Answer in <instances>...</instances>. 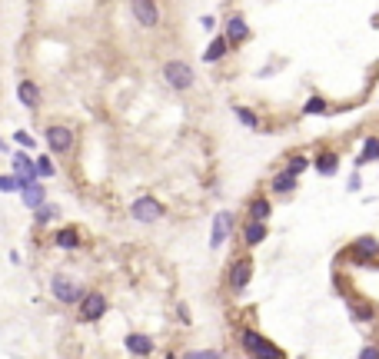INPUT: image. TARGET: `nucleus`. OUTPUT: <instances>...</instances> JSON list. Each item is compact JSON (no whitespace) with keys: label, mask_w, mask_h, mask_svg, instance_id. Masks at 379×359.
<instances>
[{"label":"nucleus","mask_w":379,"mask_h":359,"mask_svg":"<svg viewBox=\"0 0 379 359\" xmlns=\"http://www.w3.org/2000/svg\"><path fill=\"white\" fill-rule=\"evenodd\" d=\"M160 76H163V83L170 87L173 94H190V90L196 87V70H193V63H190V60H180V57L167 60V63L160 67Z\"/></svg>","instance_id":"1"},{"label":"nucleus","mask_w":379,"mask_h":359,"mask_svg":"<svg viewBox=\"0 0 379 359\" xmlns=\"http://www.w3.org/2000/svg\"><path fill=\"white\" fill-rule=\"evenodd\" d=\"M253 273H256V266H253V256H249V249L243 256H233L227 266V289L233 296H243L253 283Z\"/></svg>","instance_id":"2"},{"label":"nucleus","mask_w":379,"mask_h":359,"mask_svg":"<svg viewBox=\"0 0 379 359\" xmlns=\"http://www.w3.org/2000/svg\"><path fill=\"white\" fill-rule=\"evenodd\" d=\"M43 147L54 156H70L76 150V130L67 123H47L43 127Z\"/></svg>","instance_id":"3"},{"label":"nucleus","mask_w":379,"mask_h":359,"mask_svg":"<svg viewBox=\"0 0 379 359\" xmlns=\"http://www.w3.org/2000/svg\"><path fill=\"white\" fill-rule=\"evenodd\" d=\"M127 213H130L133 223H140V227H153V223L167 220V207H163V200H156V196H150V193L136 196Z\"/></svg>","instance_id":"4"},{"label":"nucleus","mask_w":379,"mask_h":359,"mask_svg":"<svg viewBox=\"0 0 379 359\" xmlns=\"http://www.w3.org/2000/svg\"><path fill=\"white\" fill-rule=\"evenodd\" d=\"M74 309H76V320L90 326V322H100L107 313H110V300H107V293H103V289H87Z\"/></svg>","instance_id":"5"},{"label":"nucleus","mask_w":379,"mask_h":359,"mask_svg":"<svg viewBox=\"0 0 379 359\" xmlns=\"http://www.w3.org/2000/svg\"><path fill=\"white\" fill-rule=\"evenodd\" d=\"M236 340H240V349H243L247 356H260V359H283L286 356L276 342H269L263 333H256V329H249V326L247 329H240Z\"/></svg>","instance_id":"6"},{"label":"nucleus","mask_w":379,"mask_h":359,"mask_svg":"<svg viewBox=\"0 0 379 359\" xmlns=\"http://www.w3.org/2000/svg\"><path fill=\"white\" fill-rule=\"evenodd\" d=\"M47 289H50V296H54L60 306H76V302H80V296L87 293V286L80 283L76 276H70V273H54Z\"/></svg>","instance_id":"7"},{"label":"nucleus","mask_w":379,"mask_h":359,"mask_svg":"<svg viewBox=\"0 0 379 359\" xmlns=\"http://www.w3.org/2000/svg\"><path fill=\"white\" fill-rule=\"evenodd\" d=\"M236 236V216L229 209L213 213V223H209V249H220L223 243H229Z\"/></svg>","instance_id":"8"},{"label":"nucleus","mask_w":379,"mask_h":359,"mask_svg":"<svg viewBox=\"0 0 379 359\" xmlns=\"http://www.w3.org/2000/svg\"><path fill=\"white\" fill-rule=\"evenodd\" d=\"M130 17H133L136 27H143V30H156V27L163 23V10H160L156 0H130Z\"/></svg>","instance_id":"9"},{"label":"nucleus","mask_w":379,"mask_h":359,"mask_svg":"<svg viewBox=\"0 0 379 359\" xmlns=\"http://www.w3.org/2000/svg\"><path fill=\"white\" fill-rule=\"evenodd\" d=\"M349 256H353V263L356 266H376L379 260V240L373 233H362L356 236L353 243H349Z\"/></svg>","instance_id":"10"},{"label":"nucleus","mask_w":379,"mask_h":359,"mask_svg":"<svg viewBox=\"0 0 379 359\" xmlns=\"http://www.w3.org/2000/svg\"><path fill=\"white\" fill-rule=\"evenodd\" d=\"M346 313L356 326H373L379 320V306L373 300H362V296H346Z\"/></svg>","instance_id":"11"},{"label":"nucleus","mask_w":379,"mask_h":359,"mask_svg":"<svg viewBox=\"0 0 379 359\" xmlns=\"http://www.w3.org/2000/svg\"><path fill=\"white\" fill-rule=\"evenodd\" d=\"M223 37L229 40V47H243V43H249V37H253V27H249V20L243 17V14H229V17L223 20Z\"/></svg>","instance_id":"12"},{"label":"nucleus","mask_w":379,"mask_h":359,"mask_svg":"<svg viewBox=\"0 0 379 359\" xmlns=\"http://www.w3.org/2000/svg\"><path fill=\"white\" fill-rule=\"evenodd\" d=\"M266 236H269V223L266 220H243L240 223V243H243V249H256V246L266 243Z\"/></svg>","instance_id":"13"},{"label":"nucleus","mask_w":379,"mask_h":359,"mask_svg":"<svg viewBox=\"0 0 379 359\" xmlns=\"http://www.w3.org/2000/svg\"><path fill=\"white\" fill-rule=\"evenodd\" d=\"M17 100L30 114H40V107H43V90H40V83L34 76H20L17 80Z\"/></svg>","instance_id":"14"},{"label":"nucleus","mask_w":379,"mask_h":359,"mask_svg":"<svg viewBox=\"0 0 379 359\" xmlns=\"http://www.w3.org/2000/svg\"><path fill=\"white\" fill-rule=\"evenodd\" d=\"M300 180H303V176H296V173H289L286 167H280V170L269 176L266 193H269V196H293V193L300 189Z\"/></svg>","instance_id":"15"},{"label":"nucleus","mask_w":379,"mask_h":359,"mask_svg":"<svg viewBox=\"0 0 379 359\" xmlns=\"http://www.w3.org/2000/svg\"><path fill=\"white\" fill-rule=\"evenodd\" d=\"M313 170L320 173L322 180H333L340 173V150H316L313 153Z\"/></svg>","instance_id":"16"},{"label":"nucleus","mask_w":379,"mask_h":359,"mask_svg":"<svg viewBox=\"0 0 379 359\" xmlns=\"http://www.w3.org/2000/svg\"><path fill=\"white\" fill-rule=\"evenodd\" d=\"M273 196H269V193H263V189H260V193H253V196H249L247 200V216L249 220H266V223H269V220H273Z\"/></svg>","instance_id":"17"},{"label":"nucleus","mask_w":379,"mask_h":359,"mask_svg":"<svg viewBox=\"0 0 379 359\" xmlns=\"http://www.w3.org/2000/svg\"><path fill=\"white\" fill-rule=\"evenodd\" d=\"M50 243L57 246V249H63V253H74V249L83 246V233L76 227H60L50 233Z\"/></svg>","instance_id":"18"},{"label":"nucleus","mask_w":379,"mask_h":359,"mask_svg":"<svg viewBox=\"0 0 379 359\" xmlns=\"http://www.w3.org/2000/svg\"><path fill=\"white\" fill-rule=\"evenodd\" d=\"M123 349L130 356H153L156 353V342H153L150 333H127L123 336Z\"/></svg>","instance_id":"19"},{"label":"nucleus","mask_w":379,"mask_h":359,"mask_svg":"<svg viewBox=\"0 0 379 359\" xmlns=\"http://www.w3.org/2000/svg\"><path fill=\"white\" fill-rule=\"evenodd\" d=\"M10 167H14V176L20 180V187L30 183V180H40L37 176V160H34L30 153H27V156H23V153H14V156H10Z\"/></svg>","instance_id":"20"},{"label":"nucleus","mask_w":379,"mask_h":359,"mask_svg":"<svg viewBox=\"0 0 379 359\" xmlns=\"http://www.w3.org/2000/svg\"><path fill=\"white\" fill-rule=\"evenodd\" d=\"M20 203H23V209H37L43 200H47V183H40V180H30V183H23V187L17 189Z\"/></svg>","instance_id":"21"},{"label":"nucleus","mask_w":379,"mask_h":359,"mask_svg":"<svg viewBox=\"0 0 379 359\" xmlns=\"http://www.w3.org/2000/svg\"><path fill=\"white\" fill-rule=\"evenodd\" d=\"M369 163H379V133H369V136L362 140L360 153L353 156V167H356V170L369 167Z\"/></svg>","instance_id":"22"},{"label":"nucleus","mask_w":379,"mask_h":359,"mask_svg":"<svg viewBox=\"0 0 379 359\" xmlns=\"http://www.w3.org/2000/svg\"><path fill=\"white\" fill-rule=\"evenodd\" d=\"M229 54H233L229 40L223 37V34H216V37L209 40V47L203 50V63H209V67H213V63H223V60H227Z\"/></svg>","instance_id":"23"},{"label":"nucleus","mask_w":379,"mask_h":359,"mask_svg":"<svg viewBox=\"0 0 379 359\" xmlns=\"http://www.w3.org/2000/svg\"><path fill=\"white\" fill-rule=\"evenodd\" d=\"M229 114L236 116V123H240L243 130H249V133L263 130V120H260V114H256V110H249V107H243V103H233V107H229Z\"/></svg>","instance_id":"24"},{"label":"nucleus","mask_w":379,"mask_h":359,"mask_svg":"<svg viewBox=\"0 0 379 359\" xmlns=\"http://www.w3.org/2000/svg\"><path fill=\"white\" fill-rule=\"evenodd\" d=\"M30 213H34V227H37V229H47L50 223H57L63 209H60L57 203H50V200H43V203H40L37 209H30Z\"/></svg>","instance_id":"25"},{"label":"nucleus","mask_w":379,"mask_h":359,"mask_svg":"<svg viewBox=\"0 0 379 359\" xmlns=\"http://www.w3.org/2000/svg\"><path fill=\"white\" fill-rule=\"evenodd\" d=\"M300 114L303 116H329L333 114V107H329V100L322 94H309L303 100V107H300Z\"/></svg>","instance_id":"26"},{"label":"nucleus","mask_w":379,"mask_h":359,"mask_svg":"<svg viewBox=\"0 0 379 359\" xmlns=\"http://www.w3.org/2000/svg\"><path fill=\"white\" fill-rule=\"evenodd\" d=\"M289 173H296V176H303L306 170H313V156L303 150H293V153H286V163H283Z\"/></svg>","instance_id":"27"},{"label":"nucleus","mask_w":379,"mask_h":359,"mask_svg":"<svg viewBox=\"0 0 379 359\" xmlns=\"http://www.w3.org/2000/svg\"><path fill=\"white\" fill-rule=\"evenodd\" d=\"M37 160V176L40 180H54L57 176V163L50 160V156H34Z\"/></svg>","instance_id":"28"},{"label":"nucleus","mask_w":379,"mask_h":359,"mask_svg":"<svg viewBox=\"0 0 379 359\" xmlns=\"http://www.w3.org/2000/svg\"><path fill=\"white\" fill-rule=\"evenodd\" d=\"M227 356V349H187L183 359H220Z\"/></svg>","instance_id":"29"},{"label":"nucleus","mask_w":379,"mask_h":359,"mask_svg":"<svg viewBox=\"0 0 379 359\" xmlns=\"http://www.w3.org/2000/svg\"><path fill=\"white\" fill-rule=\"evenodd\" d=\"M20 189V180L14 173H0V193H17Z\"/></svg>","instance_id":"30"},{"label":"nucleus","mask_w":379,"mask_h":359,"mask_svg":"<svg viewBox=\"0 0 379 359\" xmlns=\"http://www.w3.org/2000/svg\"><path fill=\"white\" fill-rule=\"evenodd\" d=\"M14 143H17V147H23V150H34V147H37V140H34V136H30L27 130H17V133H14Z\"/></svg>","instance_id":"31"},{"label":"nucleus","mask_w":379,"mask_h":359,"mask_svg":"<svg viewBox=\"0 0 379 359\" xmlns=\"http://www.w3.org/2000/svg\"><path fill=\"white\" fill-rule=\"evenodd\" d=\"M176 320L183 322V326H190V322H193V316H190V306H187V302H176Z\"/></svg>","instance_id":"32"},{"label":"nucleus","mask_w":379,"mask_h":359,"mask_svg":"<svg viewBox=\"0 0 379 359\" xmlns=\"http://www.w3.org/2000/svg\"><path fill=\"white\" fill-rule=\"evenodd\" d=\"M360 189H362V176H360V170H353L349 183H346V193H360Z\"/></svg>","instance_id":"33"},{"label":"nucleus","mask_w":379,"mask_h":359,"mask_svg":"<svg viewBox=\"0 0 379 359\" xmlns=\"http://www.w3.org/2000/svg\"><path fill=\"white\" fill-rule=\"evenodd\" d=\"M360 359H379V346H362Z\"/></svg>","instance_id":"34"},{"label":"nucleus","mask_w":379,"mask_h":359,"mask_svg":"<svg viewBox=\"0 0 379 359\" xmlns=\"http://www.w3.org/2000/svg\"><path fill=\"white\" fill-rule=\"evenodd\" d=\"M200 27H203V30H216L220 23H216V17H213V14H207V17H200Z\"/></svg>","instance_id":"35"},{"label":"nucleus","mask_w":379,"mask_h":359,"mask_svg":"<svg viewBox=\"0 0 379 359\" xmlns=\"http://www.w3.org/2000/svg\"><path fill=\"white\" fill-rule=\"evenodd\" d=\"M0 153H7V143H3V140H0Z\"/></svg>","instance_id":"36"}]
</instances>
